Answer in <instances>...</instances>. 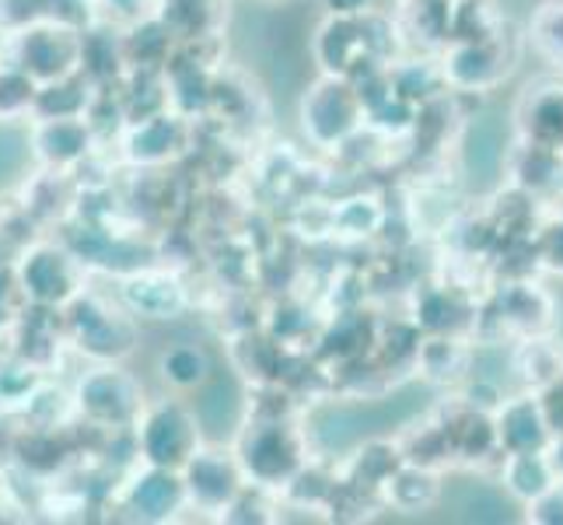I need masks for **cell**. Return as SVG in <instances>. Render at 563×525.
Listing matches in <instances>:
<instances>
[{
	"mask_svg": "<svg viewBox=\"0 0 563 525\" xmlns=\"http://www.w3.org/2000/svg\"><path fill=\"white\" fill-rule=\"evenodd\" d=\"M200 431L197 420L183 403H162L147 411L141 424V452L151 466L162 470H179L192 456H197Z\"/></svg>",
	"mask_w": 563,
	"mask_h": 525,
	"instance_id": "obj_1",
	"label": "cell"
},
{
	"mask_svg": "<svg viewBox=\"0 0 563 525\" xmlns=\"http://www.w3.org/2000/svg\"><path fill=\"white\" fill-rule=\"evenodd\" d=\"M158 372L176 393H189V389H200L210 379V358L197 343H179V347H168L162 354Z\"/></svg>",
	"mask_w": 563,
	"mask_h": 525,
	"instance_id": "obj_5",
	"label": "cell"
},
{
	"mask_svg": "<svg viewBox=\"0 0 563 525\" xmlns=\"http://www.w3.org/2000/svg\"><path fill=\"white\" fill-rule=\"evenodd\" d=\"M186 494L203 508H221L239 494V470L221 452H197L186 462Z\"/></svg>",
	"mask_w": 563,
	"mask_h": 525,
	"instance_id": "obj_3",
	"label": "cell"
},
{
	"mask_svg": "<svg viewBox=\"0 0 563 525\" xmlns=\"http://www.w3.org/2000/svg\"><path fill=\"white\" fill-rule=\"evenodd\" d=\"M133 501H137V508L151 518H165L172 515V508H179L186 501V483L168 477V470L162 466H154V470L144 477V483L137 480V488H133Z\"/></svg>",
	"mask_w": 563,
	"mask_h": 525,
	"instance_id": "obj_6",
	"label": "cell"
},
{
	"mask_svg": "<svg viewBox=\"0 0 563 525\" xmlns=\"http://www.w3.org/2000/svg\"><path fill=\"white\" fill-rule=\"evenodd\" d=\"M77 400H81V411L91 420L102 424H123L141 411L137 393H133V382L120 372H95L77 389Z\"/></svg>",
	"mask_w": 563,
	"mask_h": 525,
	"instance_id": "obj_2",
	"label": "cell"
},
{
	"mask_svg": "<svg viewBox=\"0 0 563 525\" xmlns=\"http://www.w3.org/2000/svg\"><path fill=\"white\" fill-rule=\"evenodd\" d=\"M126 298L133 313L147 319H176V313L183 308V291L168 277H133L126 284Z\"/></svg>",
	"mask_w": 563,
	"mask_h": 525,
	"instance_id": "obj_4",
	"label": "cell"
},
{
	"mask_svg": "<svg viewBox=\"0 0 563 525\" xmlns=\"http://www.w3.org/2000/svg\"><path fill=\"white\" fill-rule=\"evenodd\" d=\"M500 162V123L497 116H483L470 133V168L479 179H490Z\"/></svg>",
	"mask_w": 563,
	"mask_h": 525,
	"instance_id": "obj_7",
	"label": "cell"
}]
</instances>
